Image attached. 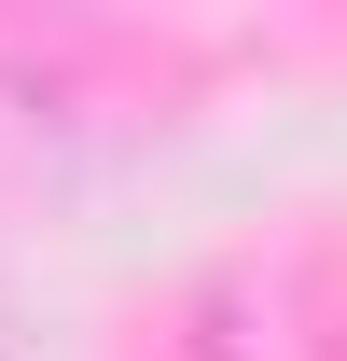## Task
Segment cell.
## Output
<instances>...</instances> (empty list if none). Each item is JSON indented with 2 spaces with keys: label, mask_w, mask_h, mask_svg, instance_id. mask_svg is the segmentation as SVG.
Returning <instances> with one entry per match:
<instances>
[{
  "label": "cell",
  "mask_w": 347,
  "mask_h": 361,
  "mask_svg": "<svg viewBox=\"0 0 347 361\" xmlns=\"http://www.w3.org/2000/svg\"><path fill=\"white\" fill-rule=\"evenodd\" d=\"M334 361H347V334H334Z\"/></svg>",
  "instance_id": "6da1fadb"
}]
</instances>
